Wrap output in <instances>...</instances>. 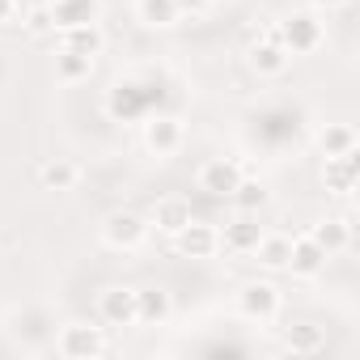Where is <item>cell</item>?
<instances>
[{
    "label": "cell",
    "instance_id": "obj_1",
    "mask_svg": "<svg viewBox=\"0 0 360 360\" xmlns=\"http://www.w3.org/2000/svg\"><path fill=\"white\" fill-rule=\"evenodd\" d=\"M276 39H280V47H284L288 56H309V51L322 47L326 30H322L318 13H288V18L276 26Z\"/></svg>",
    "mask_w": 360,
    "mask_h": 360
},
{
    "label": "cell",
    "instance_id": "obj_2",
    "mask_svg": "<svg viewBox=\"0 0 360 360\" xmlns=\"http://www.w3.org/2000/svg\"><path fill=\"white\" fill-rule=\"evenodd\" d=\"M238 314L246 318V322H276V314H280V288L271 284V280H250V284H242L238 288Z\"/></svg>",
    "mask_w": 360,
    "mask_h": 360
},
{
    "label": "cell",
    "instance_id": "obj_3",
    "mask_svg": "<svg viewBox=\"0 0 360 360\" xmlns=\"http://www.w3.org/2000/svg\"><path fill=\"white\" fill-rule=\"evenodd\" d=\"M56 347H60V356H64V360H98V356L106 352V335H102V326L68 322V326L60 330Z\"/></svg>",
    "mask_w": 360,
    "mask_h": 360
},
{
    "label": "cell",
    "instance_id": "obj_4",
    "mask_svg": "<svg viewBox=\"0 0 360 360\" xmlns=\"http://www.w3.org/2000/svg\"><path fill=\"white\" fill-rule=\"evenodd\" d=\"M246 178V169H242V161L238 157H212V161H204L200 165V191H208L212 200H229L233 191H238V183Z\"/></svg>",
    "mask_w": 360,
    "mask_h": 360
},
{
    "label": "cell",
    "instance_id": "obj_5",
    "mask_svg": "<svg viewBox=\"0 0 360 360\" xmlns=\"http://www.w3.org/2000/svg\"><path fill=\"white\" fill-rule=\"evenodd\" d=\"M140 123H144V148L157 157H174L187 140V127L178 115H144Z\"/></svg>",
    "mask_w": 360,
    "mask_h": 360
},
{
    "label": "cell",
    "instance_id": "obj_6",
    "mask_svg": "<svg viewBox=\"0 0 360 360\" xmlns=\"http://www.w3.org/2000/svg\"><path fill=\"white\" fill-rule=\"evenodd\" d=\"M148 85H136V81H119L110 94H106V115L119 119V123H136L148 115Z\"/></svg>",
    "mask_w": 360,
    "mask_h": 360
},
{
    "label": "cell",
    "instance_id": "obj_7",
    "mask_svg": "<svg viewBox=\"0 0 360 360\" xmlns=\"http://www.w3.org/2000/svg\"><path fill=\"white\" fill-rule=\"evenodd\" d=\"M246 64H250V72H259V77H284L288 64H292V56L280 47V39H276V30H271V34H263L259 43H250Z\"/></svg>",
    "mask_w": 360,
    "mask_h": 360
},
{
    "label": "cell",
    "instance_id": "obj_8",
    "mask_svg": "<svg viewBox=\"0 0 360 360\" xmlns=\"http://www.w3.org/2000/svg\"><path fill=\"white\" fill-rule=\"evenodd\" d=\"M102 238H106V246H115V250H136V246L148 238V221L136 217V212H110L106 225H102Z\"/></svg>",
    "mask_w": 360,
    "mask_h": 360
},
{
    "label": "cell",
    "instance_id": "obj_9",
    "mask_svg": "<svg viewBox=\"0 0 360 360\" xmlns=\"http://www.w3.org/2000/svg\"><path fill=\"white\" fill-rule=\"evenodd\" d=\"M326 250L309 238V233H301V238H292V250H288V271L297 276V280H314V276H322L326 271Z\"/></svg>",
    "mask_w": 360,
    "mask_h": 360
},
{
    "label": "cell",
    "instance_id": "obj_10",
    "mask_svg": "<svg viewBox=\"0 0 360 360\" xmlns=\"http://www.w3.org/2000/svg\"><path fill=\"white\" fill-rule=\"evenodd\" d=\"M98 318L106 326H136V288H123V284L106 288L98 297Z\"/></svg>",
    "mask_w": 360,
    "mask_h": 360
},
{
    "label": "cell",
    "instance_id": "obj_11",
    "mask_svg": "<svg viewBox=\"0 0 360 360\" xmlns=\"http://www.w3.org/2000/svg\"><path fill=\"white\" fill-rule=\"evenodd\" d=\"M174 246H178V255H187V259H212L221 250V233H217V225H204V221L191 217V225L174 238Z\"/></svg>",
    "mask_w": 360,
    "mask_h": 360
},
{
    "label": "cell",
    "instance_id": "obj_12",
    "mask_svg": "<svg viewBox=\"0 0 360 360\" xmlns=\"http://www.w3.org/2000/svg\"><path fill=\"white\" fill-rule=\"evenodd\" d=\"M56 30H72V26H94L102 18V0H47Z\"/></svg>",
    "mask_w": 360,
    "mask_h": 360
},
{
    "label": "cell",
    "instance_id": "obj_13",
    "mask_svg": "<svg viewBox=\"0 0 360 360\" xmlns=\"http://www.w3.org/2000/svg\"><path fill=\"white\" fill-rule=\"evenodd\" d=\"M191 225V204L183 200V195H169V200H157V208H153V221H148V229H157V233H165V238H178Z\"/></svg>",
    "mask_w": 360,
    "mask_h": 360
},
{
    "label": "cell",
    "instance_id": "obj_14",
    "mask_svg": "<svg viewBox=\"0 0 360 360\" xmlns=\"http://www.w3.org/2000/svg\"><path fill=\"white\" fill-rule=\"evenodd\" d=\"M217 233H221V246H225L229 255H255V246H259V238H263L255 212H242L238 221H229V225L217 229Z\"/></svg>",
    "mask_w": 360,
    "mask_h": 360
},
{
    "label": "cell",
    "instance_id": "obj_15",
    "mask_svg": "<svg viewBox=\"0 0 360 360\" xmlns=\"http://www.w3.org/2000/svg\"><path fill=\"white\" fill-rule=\"evenodd\" d=\"M169 314H174L169 292H161V288H136V326H161V322H169Z\"/></svg>",
    "mask_w": 360,
    "mask_h": 360
},
{
    "label": "cell",
    "instance_id": "obj_16",
    "mask_svg": "<svg viewBox=\"0 0 360 360\" xmlns=\"http://www.w3.org/2000/svg\"><path fill=\"white\" fill-rule=\"evenodd\" d=\"M39 183H43L47 191H77L81 165L68 161V157H51V161H43V169H39Z\"/></svg>",
    "mask_w": 360,
    "mask_h": 360
},
{
    "label": "cell",
    "instance_id": "obj_17",
    "mask_svg": "<svg viewBox=\"0 0 360 360\" xmlns=\"http://www.w3.org/2000/svg\"><path fill=\"white\" fill-rule=\"evenodd\" d=\"M322 183H326V191H335V195H352V191H356V153H347V157H326Z\"/></svg>",
    "mask_w": 360,
    "mask_h": 360
},
{
    "label": "cell",
    "instance_id": "obj_18",
    "mask_svg": "<svg viewBox=\"0 0 360 360\" xmlns=\"http://www.w3.org/2000/svg\"><path fill=\"white\" fill-rule=\"evenodd\" d=\"M309 238H314L326 255H339V250H347V242H352V217H330V221H318V225L309 229Z\"/></svg>",
    "mask_w": 360,
    "mask_h": 360
},
{
    "label": "cell",
    "instance_id": "obj_19",
    "mask_svg": "<svg viewBox=\"0 0 360 360\" xmlns=\"http://www.w3.org/2000/svg\"><path fill=\"white\" fill-rule=\"evenodd\" d=\"M288 250H292V238L288 233H263L259 246H255V259L267 271H288Z\"/></svg>",
    "mask_w": 360,
    "mask_h": 360
},
{
    "label": "cell",
    "instance_id": "obj_20",
    "mask_svg": "<svg viewBox=\"0 0 360 360\" xmlns=\"http://www.w3.org/2000/svg\"><path fill=\"white\" fill-rule=\"evenodd\" d=\"M136 13H140L144 26L169 30V26H178V18H183V5H178V0H136Z\"/></svg>",
    "mask_w": 360,
    "mask_h": 360
},
{
    "label": "cell",
    "instance_id": "obj_21",
    "mask_svg": "<svg viewBox=\"0 0 360 360\" xmlns=\"http://www.w3.org/2000/svg\"><path fill=\"white\" fill-rule=\"evenodd\" d=\"M60 47H68V51H81V56H102V47H106V34H102V26L94 22V26H72V30H60Z\"/></svg>",
    "mask_w": 360,
    "mask_h": 360
},
{
    "label": "cell",
    "instance_id": "obj_22",
    "mask_svg": "<svg viewBox=\"0 0 360 360\" xmlns=\"http://www.w3.org/2000/svg\"><path fill=\"white\" fill-rule=\"evenodd\" d=\"M94 56H81V51H68V47H60L56 51V77L64 81V85H77V81H89L94 77Z\"/></svg>",
    "mask_w": 360,
    "mask_h": 360
},
{
    "label": "cell",
    "instance_id": "obj_23",
    "mask_svg": "<svg viewBox=\"0 0 360 360\" xmlns=\"http://www.w3.org/2000/svg\"><path fill=\"white\" fill-rule=\"evenodd\" d=\"M322 347H326L322 326L297 322V326H288V330H284V352H292V356H314V352H322Z\"/></svg>",
    "mask_w": 360,
    "mask_h": 360
},
{
    "label": "cell",
    "instance_id": "obj_24",
    "mask_svg": "<svg viewBox=\"0 0 360 360\" xmlns=\"http://www.w3.org/2000/svg\"><path fill=\"white\" fill-rule=\"evenodd\" d=\"M318 148H322V157H347V153H356V131L347 123H326L318 131Z\"/></svg>",
    "mask_w": 360,
    "mask_h": 360
},
{
    "label": "cell",
    "instance_id": "obj_25",
    "mask_svg": "<svg viewBox=\"0 0 360 360\" xmlns=\"http://www.w3.org/2000/svg\"><path fill=\"white\" fill-rule=\"evenodd\" d=\"M242 212H259L263 204H267V187L259 183V178H242V183H238V191L229 195Z\"/></svg>",
    "mask_w": 360,
    "mask_h": 360
},
{
    "label": "cell",
    "instance_id": "obj_26",
    "mask_svg": "<svg viewBox=\"0 0 360 360\" xmlns=\"http://www.w3.org/2000/svg\"><path fill=\"white\" fill-rule=\"evenodd\" d=\"M22 26H26V34H34V39H43V34H51V30H56V22H51V9H47V5H30V9H26V18H22Z\"/></svg>",
    "mask_w": 360,
    "mask_h": 360
},
{
    "label": "cell",
    "instance_id": "obj_27",
    "mask_svg": "<svg viewBox=\"0 0 360 360\" xmlns=\"http://www.w3.org/2000/svg\"><path fill=\"white\" fill-rule=\"evenodd\" d=\"M18 22V0H0V26H13Z\"/></svg>",
    "mask_w": 360,
    "mask_h": 360
},
{
    "label": "cell",
    "instance_id": "obj_28",
    "mask_svg": "<svg viewBox=\"0 0 360 360\" xmlns=\"http://www.w3.org/2000/svg\"><path fill=\"white\" fill-rule=\"evenodd\" d=\"M309 5H314V9H322V13H330V9H343L347 0H309Z\"/></svg>",
    "mask_w": 360,
    "mask_h": 360
},
{
    "label": "cell",
    "instance_id": "obj_29",
    "mask_svg": "<svg viewBox=\"0 0 360 360\" xmlns=\"http://www.w3.org/2000/svg\"><path fill=\"white\" fill-rule=\"evenodd\" d=\"M204 5H221V0H204Z\"/></svg>",
    "mask_w": 360,
    "mask_h": 360
}]
</instances>
